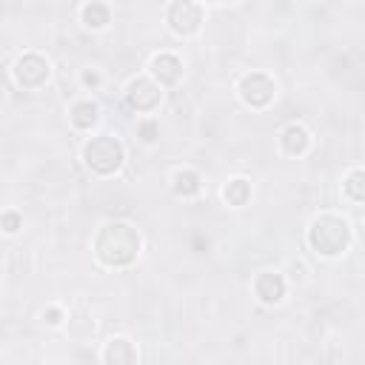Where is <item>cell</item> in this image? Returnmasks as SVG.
I'll return each mask as SVG.
<instances>
[{
    "label": "cell",
    "instance_id": "obj_13",
    "mask_svg": "<svg viewBox=\"0 0 365 365\" xmlns=\"http://www.w3.org/2000/svg\"><path fill=\"white\" fill-rule=\"evenodd\" d=\"M68 120H71V125H74V128L88 131V128L100 120V106H97L94 100H80V103H74V106H71Z\"/></svg>",
    "mask_w": 365,
    "mask_h": 365
},
{
    "label": "cell",
    "instance_id": "obj_16",
    "mask_svg": "<svg viewBox=\"0 0 365 365\" xmlns=\"http://www.w3.org/2000/svg\"><path fill=\"white\" fill-rule=\"evenodd\" d=\"M342 188H345V194L354 202H362L365 200V171L362 168H351L348 177H345V182H342Z\"/></svg>",
    "mask_w": 365,
    "mask_h": 365
},
{
    "label": "cell",
    "instance_id": "obj_15",
    "mask_svg": "<svg viewBox=\"0 0 365 365\" xmlns=\"http://www.w3.org/2000/svg\"><path fill=\"white\" fill-rule=\"evenodd\" d=\"M80 17H83V26H86V29L100 31V29L108 26V20H111V9H108L106 3H86V6L80 9Z\"/></svg>",
    "mask_w": 365,
    "mask_h": 365
},
{
    "label": "cell",
    "instance_id": "obj_6",
    "mask_svg": "<svg viewBox=\"0 0 365 365\" xmlns=\"http://www.w3.org/2000/svg\"><path fill=\"white\" fill-rule=\"evenodd\" d=\"M165 20H168V26H171L174 34L188 37V34H194V31L200 29V23H202V6H200V3H191V0H177V3L168 6Z\"/></svg>",
    "mask_w": 365,
    "mask_h": 365
},
{
    "label": "cell",
    "instance_id": "obj_19",
    "mask_svg": "<svg viewBox=\"0 0 365 365\" xmlns=\"http://www.w3.org/2000/svg\"><path fill=\"white\" fill-rule=\"evenodd\" d=\"M43 319H46L48 325H60V322H63V308H57V305H48V308L43 311Z\"/></svg>",
    "mask_w": 365,
    "mask_h": 365
},
{
    "label": "cell",
    "instance_id": "obj_12",
    "mask_svg": "<svg viewBox=\"0 0 365 365\" xmlns=\"http://www.w3.org/2000/svg\"><path fill=\"white\" fill-rule=\"evenodd\" d=\"M171 188H174L177 197L191 200V197L200 194L202 180H200V174H197L194 168H180V171H174V177H171Z\"/></svg>",
    "mask_w": 365,
    "mask_h": 365
},
{
    "label": "cell",
    "instance_id": "obj_8",
    "mask_svg": "<svg viewBox=\"0 0 365 365\" xmlns=\"http://www.w3.org/2000/svg\"><path fill=\"white\" fill-rule=\"evenodd\" d=\"M151 80L160 86V88H168V86H177L182 80V60L171 51H160L151 57Z\"/></svg>",
    "mask_w": 365,
    "mask_h": 365
},
{
    "label": "cell",
    "instance_id": "obj_20",
    "mask_svg": "<svg viewBox=\"0 0 365 365\" xmlns=\"http://www.w3.org/2000/svg\"><path fill=\"white\" fill-rule=\"evenodd\" d=\"M100 71H94V68H88V71H83V86H88V88H97L100 86Z\"/></svg>",
    "mask_w": 365,
    "mask_h": 365
},
{
    "label": "cell",
    "instance_id": "obj_1",
    "mask_svg": "<svg viewBox=\"0 0 365 365\" xmlns=\"http://www.w3.org/2000/svg\"><path fill=\"white\" fill-rule=\"evenodd\" d=\"M140 248H143L140 231L125 220H111V222L100 225V231L94 234V242H91L97 262L106 268L131 265L140 257Z\"/></svg>",
    "mask_w": 365,
    "mask_h": 365
},
{
    "label": "cell",
    "instance_id": "obj_9",
    "mask_svg": "<svg viewBox=\"0 0 365 365\" xmlns=\"http://www.w3.org/2000/svg\"><path fill=\"white\" fill-rule=\"evenodd\" d=\"M285 277L279 274V271H262L257 279H254V294L259 297V302H265V305H277V302H282V297H285Z\"/></svg>",
    "mask_w": 365,
    "mask_h": 365
},
{
    "label": "cell",
    "instance_id": "obj_17",
    "mask_svg": "<svg viewBox=\"0 0 365 365\" xmlns=\"http://www.w3.org/2000/svg\"><path fill=\"white\" fill-rule=\"evenodd\" d=\"M137 134H140L143 143H157V137H160V123L151 120V117H145V120L137 123Z\"/></svg>",
    "mask_w": 365,
    "mask_h": 365
},
{
    "label": "cell",
    "instance_id": "obj_11",
    "mask_svg": "<svg viewBox=\"0 0 365 365\" xmlns=\"http://www.w3.org/2000/svg\"><path fill=\"white\" fill-rule=\"evenodd\" d=\"M106 365H137V348L128 336H111L103 348Z\"/></svg>",
    "mask_w": 365,
    "mask_h": 365
},
{
    "label": "cell",
    "instance_id": "obj_4",
    "mask_svg": "<svg viewBox=\"0 0 365 365\" xmlns=\"http://www.w3.org/2000/svg\"><path fill=\"white\" fill-rule=\"evenodd\" d=\"M237 94L248 108H265L277 97V83L265 71H248L237 83Z\"/></svg>",
    "mask_w": 365,
    "mask_h": 365
},
{
    "label": "cell",
    "instance_id": "obj_14",
    "mask_svg": "<svg viewBox=\"0 0 365 365\" xmlns=\"http://www.w3.org/2000/svg\"><path fill=\"white\" fill-rule=\"evenodd\" d=\"M251 194H254V188H251V180H245V177H231L222 185V200L234 208H242L251 200Z\"/></svg>",
    "mask_w": 365,
    "mask_h": 365
},
{
    "label": "cell",
    "instance_id": "obj_2",
    "mask_svg": "<svg viewBox=\"0 0 365 365\" xmlns=\"http://www.w3.org/2000/svg\"><path fill=\"white\" fill-rule=\"evenodd\" d=\"M351 237H354L351 225L339 214H319L308 225V245L319 257H328V259L345 254L348 245H351Z\"/></svg>",
    "mask_w": 365,
    "mask_h": 365
},
{
    "label": "cell",
    "instance_id": "obj_3",
    "mask_svg": "<svg viewBox=\"0 0 365 365\" xmlns=\"http://www.w3.org/2000/svg\"><path fill=\"white\" fill-rule=\"evenodd\" d=\"M83 163L100 174V177H111L123 168L125 163V145L120 143V137L114 134H97L83 145Z\"/></svg>",
    "mask_w": 365,
    "mask_h": 365
},
{
    "label": "cell",
    "instance_id": "obj_10",
    "mask_svg": "<svg viewBox=\"0 0 365 365\" xmlns=\"http://www.w3.org/2000/svg\"><path fill=\"white\" fill-rule=\"evenodd\" d=\"M279 148L288 157H302L311 148V131L305 125H299V123H288L279 131Z\"/></svg>",
    "mask_w": 365,
    "mask_h": 365
},
{
    "label": "cell",
    "instance_id": "obj_5",
    "mask_svg": "<svg viewBox=\"0 0 365 365\" xmlns=\"http://www.w3.org/2000/svg\"><path fill=\"white\" fill-rule=\"evenodd\" d=\"M48 74H51V66H48V60H46L43 54H37V51H26V54H20L17 63H14V80H17V86H23V88H40V86L48 80Z\"/></svg>",
    "mask_w": 365,
    "mask_h": 365
},
{
    "label": "cell",
    "instance_id": "obj_7",
    "mask_svg": "<svg viewBox=\"0 0 365 365\" xmlns=\"http://www.w3.org/2000/svg\"><path fill=\"white\" fill-rule=\"evenodd\" d=\"M160 100H163V88L151 80V77H134L131 83H128V88H125V103L134 108V111H143V114H148V111H154L157 106H160Z\"/></svg>",
    "mask_w": 365,
    "mask_h": 365
},
{
    "label": "cell",
    "instance_id": "obj_18",
    "mask_svg": "<svg viewBox=\"0 0 365 365\" xmlns=\"http://www.w3.org/2000/svg\"><path fill=\"white\" fill-rule=\"evenodd\" d=\"M0 228H3L6 234H17V231L23 228V217H20L17 211H3V214H0Z\"/></svg>",
    "mask_w": 365,
    "mask_h": 365
}]
</instances>
